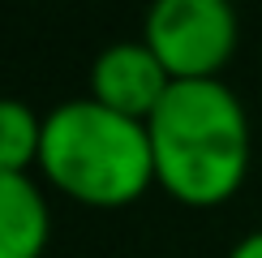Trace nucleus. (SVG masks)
Segmentation results:
<instances>
[{
    "mask_svg": "<svg viewBox=\"0 0 262 258\" xmlns=\"http://www.w3.org/2000/svg\"><path fill=\"white\" fill-rule=\"evenodd\" d=\"M155 185L185 207H220L249 172V116L228 86L172 82L146 121Z\"/></svg>",
    "mask_w": 262,
    "mask_h": 258,
    "instance_id": "f257e3e1",
    "label": "nucleus"
},
{
    "mask_svg": "<svg viewBox=\"0 0 262 258\" xmlns=\"http://www.w3.org/2000/svg\"><path fill=\"white\" fill-rule=\"evenodd\" d=\"M39 168L82 207H129L155 185V159L142 121L86 99L56 103L43 116Z\"/></svg>",
    "mask_w": 262,
    "mask_h": 258,
    "instance_id": "f03ea898",
    "label": "nucleus"
},
{
    "mask_svg": "<svg viewBox=\"0 0 262 258\" xmlns=\"http://www.w3.org/2000/svg\"><path fill=\"white\" fill-rule=\"evenodd\" d=\"M236 13L228 0H159L146 13L142 43L172 82H215L236 52Z\"/></svg>",
    "mask_w": 262,
    "mask_h": 258,
    "instance_id": "7ed1b4c3",
    "label": "nucleus"
},
{
    "mask_svg": "<svg viewBox=\"0 0 262 258\" xmlns=\"http://www.w3.org/2000/svg\"><path fill=\"white\" fill-rule=\"evenodd\" d=\"M168 86H172L168 69L142 39L112 43L91 64V99L129 116V121H142V125L150 121V112L168 95Z\"/></svg>",
    "mask_w": 262,
    "mask_h": 258,
    "instance_id": "20e7f679",
    "label": "nucleus"
},
{
    "mask_svg": "<svg viewBox=\"0 0 262 258\" xmlns=\"http://www.w3.org/2000/svg\"><path fill=\"white\" fill-rule=\"evenodd\" d=\"M52 236V211L30 172H0V258H39Z\"/></svg>",
    "mask_w": 262,
    "mask_h": 258,
    "instance_id": "39448f33",
    "label": "nucleus"
},
{
    "mask_svg": "<svg viewBox=\"0 0 262 258\" xmlns=\"http://www.w3.org/2000/svg\"><path fill=\"white\" fill-rule=\"evenodd\" d=\"M43 150V116L26 99H0V172H30Z\"/></svg>",
    "mask_w": 262,
    "mask_h": 258,
    "instance_id": "423d86ee",
    "label": "nucleus"
},
{
    "mask_svg": "<svg viewBox=\"0 0 262 258\" xmlns=\"http://www.w3.org/2000/svg\"><path fill=\"white\" fill-rule=\"evenodd\" d=\"M228 258H262V228L258 232H245L241 241L228 250Z\"/></svg>",
    "mask_w": 262,
    "mask_h": 258,
    "instance_id": "0eeeda50",
    "label": "nucleus"
}]
</instances>
